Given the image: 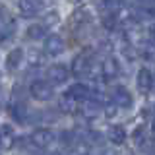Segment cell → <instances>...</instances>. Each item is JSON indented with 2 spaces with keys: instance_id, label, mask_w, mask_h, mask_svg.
Returning a JSON list of instances; mask_svg holds the SVG:
<instances>
[{
  "instance_id": "cell-1",
  "label": "cell",
  "mask_w": 155,
  "mask_h": 155,
  "mask_svg": "<svg viewBox=\"0 0 155 155\" xmlns=\"http://www.w3.org/2000/svg\"><path fill=\"white\" fill-rule=\"evenodd\" d=\"M93 60H95V51L89 47H85L84 51L80 52L74 62H72V74L76 78H84L91 72V68H93Z\"/></svg>"
},
{
  "instance_id": "cell-2",
  "label": "cell",
  "mask_w": 155,
  "mask_h": 155,
  "mask_svg": "<svg viewBox=\"0 0 155 155\" xmlns=\"http://www.w3.org/2000/svg\"><path fill=\"white\" fill-rule=\"evenodd\" d=\"M29 142H31V145H35L39 149H48L56 142V134L48 128H37L35 132L29 136Z\"/></svg>"
},
{
  "instance_id": "cell-3",
  "label": "cell",
  "mask_w": 155,
  "mask_h": 155,
  "mask_svg": "<svg viewBox=\"0 0 155 155\" xmlns=\"http://www.w3.org/2000/svg\"><path fill=\"white\" fill-rule=\"evenodd\" d=\"M29 95L35 101H51L52 97H54V89H52V84L37 80L29 85Z\"/></svg>"
},
{
  "instance_id": "cell-4",
  "label": "cell",
  "mask_w": 155,
  "mask_h": 155,
  "mask_svg": "<svg viewBox=\"0 0 155 155\" xmlns=\"http://www.w3.org/2000/svg\"><path fill=\"white\" fill-rule=\"evenodd\" d=\"M10 114H12V118L16 120L18 124H27L29 120H31V110H29L27 105L23 103L21 99H18L16 95H14L12 103H10Z\"/></svg>"
},
{
  "instance_id": "cell-5",
  "label": "cell",
  "mask_w": 155,
  "mask_h": 155,
  "mask_svg": "<svg viewBox=\"0 0 155 155\" xmlns=\"http://www.w3.org/2000/svg\"><path fill=\"white\" fill-rule=\"evenodd\" d=\"M80 113L85 120H95L97 116L103 113V105H101V101H97L95 97H87V99L81 101Z\"/></svg>"
},
{
  "instance_id": "cell-6",
  "label": "cell",
  "mask_w": 155,
  "mask_h": 155,
  "mask_svg": "<svg viewBox=\"0 0 155 155\" xmlns=\"http://www.w3.org/2000/svg\"><path fill=\"white\" fill-rule=\"evenodd\" d=\"M113 103L118 107V109H130L134 105V99H132V93L128 91V87L124 85H118L113 89V95H110Z\"/></svg>"
},
{
  "instance_id": "cell-7",
  "label": "cell",
  "mask_w": 155,
  "mask_h": 155,
  "mask_svg": "<svg viewBox=\"0 0 155 155\" xmlns=\"http://www.w3.org/2000/svg\"><path fill=\"white\" fill-rule=\"evenodd\" d=\"M68 78H70V72H68L62 64H52V66H48V70H47V80H48V84H52V85H62V84H66V81H68Z\"/></svg>"
},
{
  "instance_id": "cell-8",
  "label": "cell",
  "mask_w": 155,
  "mask_h": 155,
  "mask_svg": "<svg viewBox=\"0 0 155 155\" xmlns=\"http://www.w3.org/2000/svg\"><path fill=\"white\" fill-rule=\"evenodd\" d=\"M45 54L48 56H58L64 52V39H62L60 35H45Z\"/></svg>"
},
{
  "instance_id": "cell-9",
  "label": "cell",
  "mask_w": 155,
  "mask_h": 155,
  "mask_svg": "<svg viewBox=\"0 0 155 155\" xmlns=\"http://www.w3.org/2000/svg\"><path fill=\"white\" fill-rule=\"evenodd\" d=\"M136 87L142 95H147L149 91L153 89V74L149 68H142L136 76Z\"/></svg>"
},
{
  "instance_id": "cell-10",
  "label": "cell",
  "mask_w": 155,
  "mask_h": 155,
  "mask_svg": "<svg viewBox=\"0 0 155 155\" xmlns=\"http://www.w3.org/2000/svg\"><path fill=\"white\" fill-rule=\"evenodd\" d=\"M118 74H120L118 60H116L114 56H107L103 60V64H101V76H103V80L110 81V80H114V78H118Z\"/></svg>"
},
{
  "instance_id": "cell-11",
  "label": "cell",
  "mask_w": 155,
  "mask_h": 155,
  "mask_svg": "<svg viewBox=\"0 0 155 155\" xmlns=\"http://www.w3.org/2000/svg\"><path fill=\"white\" fill-rule=\"evenodd\" d=\"M14 33H16V21H14V18H10V16L0 18V45L8 43L14 37Z\"/></svg>"
},
{
  "instance_id": "cell-12",
  "label": "cell",
  "mask_w": 155,
  "mask_h": 155,
  "mask_svg": "<svg viewBox=\"0 0 155 155\" xmlns=\"http://www.w3.org/2000/svg\"><path fill=\"white\" fill-rule=\"evenodd\" d=\"M45 0H18V10L21 16H37Z\"/></svg>"
},
{
  "instance_id": "cell-13",
  "label": "cell",
  "mask_w": 155,
  "mask_h": 155,
  "mask_svg": "<svg viewBox=\"0 0 155 155\" xmlns=\"http://www.w3.org/2000/svg\"><path fill=\"white\" fill-rule=\"evenodd\" d=\"M89 21H91V12H89V8L81 6L78 12L72 14V18H70V29H81L85 23H89Z\"/></svg>"
},
{
  "instance_id": "cell-14",
  "label": "cell",
  "mask_w": 155,
  "mask_h": 155,
  "mask_svg": "<svg viewBox=\"0 0 155 155\" xmlns=\"http://www.w3.org/2000/svg\"><path fill=\"white\" fill-rule=\"evenodd\" d=\"M16 145V132L12 126L2 124L0 126V149H12Z\"/></svg>"
},
{
  "instance_id": "cell-15",
  "label": "cell",
  "mask_w": 155,
  "mask_h": 155,
  "mask_svg": "<svg viewBox=\"0 0 155 155\" xmlns=\"http://www.w3.org/2000/svg\"><path fill=\"white\" fill-rule=\"evenodd\" d=\"M23 58H25V52H23V48H14V51H10V54L6 56V68L10 72H16L21 68L23 64Z\"/></svg>"
},
{
  "instance_id": "cell-16",
  "label": "cell",
  "mask_w": 155,
  "mask_h": 155,
  "mask_svg": "<svg viewBox=\"0 0 155 155\" xmlns=\"http://www.w3.org/2000/svg\"><path fill=\"white\" fill-rule=\"evenodd\" d=\"M136 51H138V56H142L143 60L147 62H155V41H142L136 45Z\"/></svg>"
},
{
  "instance_id": "cell-17",
  "label": "cell",
  "mask_w": 155,
  "mask_h": 155,
  "mask_svg": "<svg viewBox=\"0 0 155 155\" xmlns=\"http://www.w3.org/2000/svg\"><path fill=\"white\" fill-rule=\"evenodd\" d=\"M78 103H80V101H78L76 97H72L70 93H64L60 99H58V109H60V113H64V114H74L78 110Z\"/></svg>"
},
{
  "instance_id": "cell-18",
  "label": "cell",
  "mask_w": 155,
  "mask_h": 155,
  "mask_svg": "<svg viewBox=\"0 0 155 155\" xmlns=\"http://www.w3.org/2000/svg\"><path fill=\"white\" fill-rule=\"evenodd\" d=\"M107 138H109V142L113 143V145H124L126 143V130L120 124H114V126H110V128H109Z\"/></svg>"
},
{
  "instance_id": "cell-19",
  "label": "cell",
  "mask_w": 155,
  "mask_h": 155,
  "mask_svg": "<svg viewBox=\"0 0 155 155\" xmlns=\"http://www.w3.org/2000/svg\"><path fill=\"white\" fill-rule=\"evenodd\" d=\"M126 6V0H101L99 10L103 14H120Z\"/></svg>"
},
{
  "instance_id": "cell-20",
  "label": "cell",
  "mask_w": 155,
  "mask_h": 155,
  "mask_svg": "<svg viewBox=\"0 0 155 155\" xmlns=\"http://www.w3.org/2000/svg\"><path fill=\"white\" fill-rule=\"evenodd\" d=\"M68 93H70L72 97H76L78 101H84V99H87V97H91V89L85 84H80V81H78V84H74L70 89H68Z\"/></svg>"
},
{
  "instance_id": "cell-21",
  "label": "cell",
  "mask_w": 155,
  "mask_h": 155,
  "mask_svg": "<svg viewBox=\"0 0 155 155\" xmlns=\"http://www.w3.org/2000/svg\"><path fill=\"white\" fill-rule=\"evenodd\" d=\"M47 25L43 23H33V25L27 27V39H33V41H39V39H45L47 35Z\"/></svg>"
},
{
  "instance_id": "cell-22",
  "label": "cell",
  "mask_w": 155,
  "mask_h": 155,
  "mask_svg": "<svg viewBox=\"0 0 155 155\" xmlns=\"http://www.w3.org/2000/svg\"><path fill=\"white\" fill-rule=\"evenodd\" d=\"M27 60H29V66L39 68V66H43V60H45V56H43L39 51H31V52L27 54Z\"/></svg>"
},
{
  "instance_id": "cell-23",
  "label": "cell",
  "mask_w": 155,
  "mask_h": 155,
  "mask_svg": "<svg viewBox=\"0 0 155 155\" xmlns=\"http://www.w3.org/2000/svg\"><path fill=\"white\" fill-rule=\"evenodd\" d=\"M132 140H134L136 145H143L145 143V128H143V126H138V128L134 130Z\"/></svg>"
},
{
  "instance_id": "cell-24",
  "label": "cell",
  "mask_w": 155,
  "mask_h": 155,
  "mask_svg": "<svg viewBox=\"0 0 155 155\" xmlns=\"http://www.w3.org/2000/svg\"><path fill=\"white\" fill-rule=\"evenodd\" d=\"M54 23H58V12H54V10H52V12H48L47 16H45V19H43V25H54Z\"/></svg>"
},
{
  "instance_id": "cell-25",
  "label": "cell",
  "mask_w": 155,
  "mask_h": 155,
  "mask_svg": "<svg viewBox=\"0 0 155 155\" xmlns=\"http://www.w3.org/2000/svg\"><path fill=\"white\" fill-rule=\"evenodd\" d=\"M116 109H118V107H116L114 103H113V105H109V107L105 109V114H107V116L110 118V116H114V114H116Z\"/></svg>"
},
{
  "instance_id": "cell-26",
  "label": "cell",
  "mask_w": 155,
  "mask_h": 155,
  "mask_svg": "<svg viewBox=\"0 0 155 155\" xmlns=\"http://www.w3.org/2000/svg\"><path fill=\"white\" fill-rule=\"evenodd\" d=\"M149 35H151V39H153V41H155V23H153L151 27H149Z\"/></svg>"
},
{
  "instance_id": "cell-27",
  "label": "cell",
  "mask_w": 155,
  "mask_h": 155,
  "mask_svg": "<svg viewBox=\"0 0 155 155\" xmlns=\"http://www.w3.org/2000/svg\"><path fill=\"white\" fill-rule=\"evenodd\" d=\"M151 130H153V134H155V116H153V120H151Z\"/></svg>"
},
{
  "instance_id": "cell-28",
  "label": "cell",
  "mask_w": 155,
  "mask_h": 155,
  "mask_svg": "<svg viewBox=\"0 0 155 155\" xmlns=\"http://www.w3.org/2000/svg\"><path fill=\"white\" fill-rule=\"evenodd\" d=\"M143 4H155V0H142Z\"/></svg>"
},
{
  "instance_id": "cell-29",
  "label": "cell",
  "mask_w": 155,
  "mask_h": 155,
  "mask_svg": "<svg viewBox=\"0 0 155 155\" xmlns=\"http://www.w3.org/2000/svg\"><path fill=\"white\" fill-rule=\"evenodd\" d=\"M70 2H84V0H70Z\"/></svg>"
},
{
  "instance_id": "cell-30",
  "label": "cell",
  "mask_w": 155,
  "mask_h": 155,
  "mask_svg": "<svg viewBox=\"0 0 155 155\" xmlns=\"http://www.w3.org/2000/svg\"><path fill=\"white\" fill-rule=\"evenodd\" d=\"M153 87H155V76H153Z\"/></svg>"
}]
</instances>
